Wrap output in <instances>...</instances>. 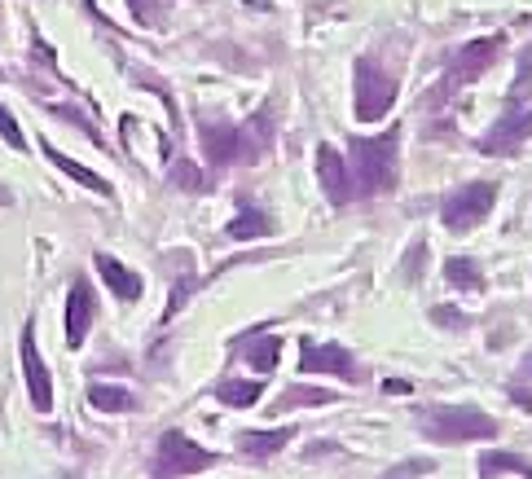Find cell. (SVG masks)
Returning <instances> with one entry per match:
<instances>
[{
  "label": "cell",
  "mask_w": 532,
  "mask_h": 479,
  "mask_svg": "<svg viewBox=\"0 0 532 479\" xmlns=\"http://www.w3.org/2000/svg\"><path fill=\"white\" fill-rule=\"evenodd\" d=\"M0 137H5V146H9V150H27V141H22V132H18V124H14V115H9L5 106H0Z\"/></svg>",
  "instance_id": "25"
},
{
  "label": "cell",
  "mask_w": 532,
  "mask_h": 479,
  "mask_svg": "<svg viewBox=\"0 0 532 479\" xmlns=\"http://www.w3.org/2000/svg\"><path fill=\"white\" fill-rule=\"evenodd\" d=\"M480 475L493 479V475H519V479H532V466L515 453H484L480 458Z\"/></svg>",
  "instance_id": "18"
},
{
  "label": "cell",
  "mask_w": 532,
  "mask_h": 479,
  "mask_svg": "<svg viewBox=\"0 0 532 479\" xmlns=\"http://www.w3.org/2000/svg\"><path fill=\"white\" fill-rule=\"evenodd\" d=\"M431 317H436V321H449V326H467V317H462V313H453V308H436Z\"/></svg>",
  "instance_id": "28"
},
{
  "label": "cell",
  "mask_w": 532,
  "mask_h": 479,
  "mask_svg": "<svg viewBox=\"0 0 532 479\" xmlns=\"http://www.w3.org/2000/svg\"><path fill=\"white\" fill-rule=\"evenodd\" d=\"M286 440H291V431H247V436H242V449L256 453V458H269V453H277Z\"/></svg>",
  "instance_id": "20"
},
{
  "label": "cell",
  "mask_w": 532,
  "mask_h": 479,
  "mask_svg": "<svg viewBox=\"0 0 532 479\" xmlns=\"http://www.w3.org/2000/svg\"><path fill=\"white\" fill-rule=\"evenodd\" d=\"M93 286L84 282V277H75L71 282V295H66V343L71 348H80V343L88 339V326H93Z\"/></svg>",
  "instance_id": "10"
},
{
  "label": "cell",
  "mask_w": 532,
  "mask_h": 479,
  "mask_svg": "<svg viewBox=\"0 0 532 479\" xmlns=\"http://www.w3.org/2000/svg\"><path fill=\"white\" fill-rule=\"evenodd\" d=\"M172 185H181V189H190V194H198V189H207L203 181V172H198L194 163H176L172 167Z\"/></svg>",
  "instance_id": "23"
},
{
  "label": "cell",
  "mask_w": 532,
  "mask_h": 479,
  "mask_svg": "<svg viewBox=\"0 0 532 479\" xmlns=\"http://www.w3.org/2000/svg\"><path fill=\"white\" fill-rule=\"evenodd\" d=\"M273 225H269V216L256 207H247V211H238L234 220H229V238L234 242H251V238H269Z\"/></svg>",
  "instance_id": "16"
},
{
  "label": "cell",
  "mask_w": 532,
  "mask_h": 479,
  "mask_svg": "<svg viewBox=\"0 0 532 479\" xmlns=\"http://www.w3.org/2000/svg\"><path fill=\"white\" fill-rule=\"evenodd\" d=\"M22 374H27V392H31V405H36V414H49V409H53V378H49V370H44L31 330L22 334Z\"/></svg>",
  "instance_id": "11"
},
{
  "label": "cell",
  "mask_w": 532,
  "mask_h": 479,
  "mask_svg": "<svg viewBox=\"0 0 532 479\" xmlns=\"http://www.w3.org/2000/svg\"><path fill=\"white\" fill-rule=\"evenodd\" d=\"M445 277H449L453 286H458V291H480V286H484L480 269H475V264L467 260V255H458V260H449V264H445Z\"/></svg>",
  "instance_id": "21"
},
{
  "label": "cell",
  "mask_w": 532,
  "mask_h": 479,
  "mask_svg": "<svg viewBox=\"0 0 532 479\" xmlns=\"http://www.w3.org/2000/svg\"><path fill=\"white\" fill-rule=\"evenodd\" d=\"M502 44H506V36H480V40H471L467 49L453 58V66L445 71V84L431 93V102H445L449 93H458V88H467L475 75L489 71V66L497 62V53H502Z\"/></svg>",
  "instance_id": "3"
},
{
  "label": "cell",
  "mask_w": 532,
  "mask_h": 479,
  "mask_svg": "<svg viewBox=\"0 0 532 479\" xmlns=\"http://www.w3.org/2000/svg\"><path fill=\"white\" fill-rule=\"evenodd\" d=\"M0 203H9V189H0Z\"/></svg>",
  "instance_id": "29"
},
{
  "label": "cell",
  "mask_w": 532,
  "mask_h": 479,
  "mask_svg": "<svg viewBox=\"0 0 532 479\" xmlns=\"http://www.w3.org/2000/svg\"><path fill=\"white\" fill-rule=\"evenodd\" d=\"M238 348H247V361L256 365L260 374H269L277 365V356H282V339H277V334H256V339H242Z\"/></svg>",
  "instance_id": "14"
},
{
  "label": "cell",
  "mask_w": 532,
  "mask_h": 479,
  "mask_svg": "<svg viewBox=\"0 0 532 479\" xmlns=\"http://www.w3.org/2000/svg\"><path fill=\"white\" fill-rule=\"evenodd\" d=\"M317 185L326 189V198L335 207H343L352 198V176H348V163L335 146H317Z\"/></svg>",
  "instance_id": "9"
},
{
  "label": "cell",
  "mask_w": 532,
  "mask_h": 479,
  "mask_svg": "<svg viewBox=\"0 0 532 479\" xmlns=\"http://www.w3.org/2000/svg\"><path fill=\"white\" fill-rule=\"evenodd\" d=\"M493 203H497V185H484V181L462 185L458 194L445 198V207H440V220H445L453 233H467V229H475L484 216H489Z\"/></svg>",
  "instance_id": "5"
},
{
  "label": "cell",
  "mask_w": 532,
  "mask_h": 479,
  "mask_svg": "<svg viewBox=\"0 0 532 479\" xmlns=\"http://www.w3.org/2000/svg\"><path fill=\"white\" fill-rule=\"evenodd\" d=\"M396 137L401 132L387 128L383 137L370 141H352V194L361 198H379L396 185Z\"/></svg>",
  "instance_id": "1"
},
{
  "label": "cell",
  "mask_w": 532,
  "mask_h": 479,
  "mask_svg": "<svg viewBox=\"0 0 532 479\" xmlns=\"http://www.w3.org/2000/svg\"><path fill=\"white\" fill-rule=\"evenodd\" d=\"M357 119H383L396 102V80L374 58H357Z\"/></svg>",
  "instance_id": "4"
},
{
  "label": "cell",
  "mask_w": 532,
  "mask_h": 479,
  "mask_svg": "<svg viewBox=\"0 0 532 479\" xmlns=\"http://www.w3.org/2000/svg\"><path fill=\"white\" fill-rule=\"evenodd\" d=\"M273 146V115H251L247 124H238V163H256L264 150Z\"/></svg>",
  "instance_id": "12"
},
{
  "label": "cell",
  "mask_w": 532,
  "mask_h": 479,
  "mask_svg": "<svg viewBox=\"0 0 532 479\" xmlns=\"http://www.w3.org/2000/svg\"><path fill=\"white\" fill-rule=\"evenodd\" d=\"M44 154H49V163H53V167H62L66 176H75V181H80V185H88V189H93V194H110V185H106L97 172H88L84 163L66 159V154H62V150H53V146H44Z\"/></svg>",
  "instance_id": "17"
},
{
  "label": "cell",
  "mask_w": 532,
  "mask_h": 479,
  "mask_svg": "<svg viewBox=\"0 0 532 479\" xmlns=\"http://www.w3.org/2000/svg\"><path fill=\"white\" fill-rule=\"evenodd\" d=\"M528 84H532V49L519 58V80L511 84V106L524 102V93H528Z\"/></svg>",
  "instance_id": "24"
},
{
  "label": "cell",
  "mask_w": 532,
  "mask_h": 479,
  "mask_svg": "<svg viewBox=\"0 0 532 479\" xmlns=\"http://www.w3.org/2000/svg\"><path fill=\"white\" fill-rule=\"evenodd\" d=\"M216 466V458L207 449H198L194 440H185L181 431H168L159 444V462H154V475H198Z\"/></svg>",
  "instance_id": "6"
},
{
  "label": "cell",
  "mask_w": 532,
  "mask_h": 479,
  "mask_svg": "<svg viewBox=\"0 0 532 479\" xmlns=\"http://www.w3.org/2000/svg\"><path fill=\"white\" fill-rule=\"evenodd\" d=\"M423 431L436 444H462V440H489L497 436V422L480 409H427Z\"/></svg>",
  "instance_id": "2"
},
{
  "label": "cell",
  "mask_w": 532,
  "mask_h": 479,
  "mask_svg": "<svg viewBox=\"0 0 532 479\" xmlns=\"http://www.w3.org/2000/svg\"><path fill=\"white\" fill-rule=\"evenodd\" d=\"M299 370L308 374H339V378H357V365H352V352L335 348V343H299Z\"/></svg>",
  "instance_id": "7"
},
{
  "label": "cell",
  "mask_w": 532,
  "mask_h": 479,
  "mask_svg": "<svg viewBox=\"0 0 532 479\" xmlns=\"http://www.w3.org/2000/svg\"><path fill=\"white\" fill-rule=\"evenodd\" d=\"M128 5H132V18L146 22V27H154V22H159V14H154V9H159V0H128Z\"/></svg>",
  "instance_id": "26"
},
{
  "label": "cell",
  "mask_w": 532,
  "mask_h": 479,
  "mask_svg": "<svg viewBox=\"0 0 532 479\" xmlns=\"http://www.w3.org/2000/svg\"><path fill=\"white\" fill-rule=\"evenodd\" d=\"M97 273L106 277V286H110V291H115L119 299H137V295H141V277L132 273V269H124L115 255H97Z\"/></svg>",
  "instance_id": "13"
},
{
  "label": "cell",
  "mask_w": 532,
  "mask_h": 479,
  "mask_svg": "<svg viewBox=\"0 0 532 479\" xmlns=\"http://www.w3.org/2000/svg\"><path fill=\"white\" fill-rule=\"evenodd\" d=\"M532 137V110H511L497 119V128L480 141V154H515Z\"/></svg>",
  "instance_id": "8"
},
{
  "label": "cell",
  "mask_w": 532,
  "mask_h": 479,
  "mask_svg": "<svg viewBox=\"0 0 532 479\" xmlns=\"http://www.w3.org/2000/svg\"><path fill=\"white\" fill-rule=\"evenodd\" d=\"M392 475H431V462H405V466H396Z\"/></svg>",
  "instance_id": "27"
},
{
  "label": "cell",
  "mask_w": 532,
  "mask_h": 479,
  "mask_svg": "<svg viewBox=\"0 0 532 479\" xmlns=\"http://www.w3.org/2000/svg\"><path fill=\"white\" fill-rule=\"evenodd\" d=\"M216 396L225 400L229 409H251V405H256V400L264 396V383H220Z\"/></svg>",
  "instance_id": "19"
},
{
  "label": "cell",
  "mask_w": 532,
  "mask_h": 479,
  "mask_svg": "<svg viewBox=\"0 0 532 479\" xmlns=\"http://www.w3.org/2000/svg\"><path fill=\"white\" fill-rule=\"evenodd\" d=\"M88 405H93V409H106V414H128V409H137V396L124 392V387L93 383V387H88Z\"/></svg>",
  "instance_id": "15"
},
{
  "label": "cell",
  "mask_w": 532,
  "mask_h": 479,
  "mask_svg": "<svg viewBox=\"0 0 532 479\" xmlns=\"http://www.w3.org/2000/svg\"><path fill=\"white\" fill-rule=\"evenodd\" d=\"M335 392H321V387H291L282 400H277V414L282 409H304V405H330Z\"/></svg>",
  "instance_id": "22"
}]
</instances>
